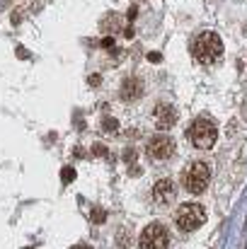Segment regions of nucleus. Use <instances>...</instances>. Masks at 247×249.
Masks as SVG:
<instances>
[{"instance_id":"2","label":"nucleus","mask_w":247,"mask_h":249,"mask_svg":"<svg viewBox=\"0 0 247 249\" xmlns=\"http://www.w3.org/2000/svg\"><path fill=\"white\" fill-rule=\"evenodd\" d=\"M174 223H177V228L184 230V232L199 230V228L206 223V211H204V206H199V203H184V206H179V211H177V215H174Z\"/></svg>"},{"instance_id":"11","label":"nucleus","mask_w":247,"mask_h":249,"mask_svg":"<svg viewBox=\"0 0 247 249\" xmlns=\"http://www.w3.org/2000/svg\"><path fill=\"white\" fill-rule=\"evenodd\" d=\"M102 126H104L107 131H116V128H119V124H116L114 119H104V124H102Z\"/></svg>"},{"instance_id":"6","label":"nucleus","mask_w":247,"mask_h":249,"mask_svg":"<svg viewBox=\"0 0 247 249\" xmlns=\"http://www.w3.org/2000/svg\"><path fill=\"white\" fill-rule=\"evenodd\" d=\"M146 150H148V155H151L153 160H167V158L174 155V141H172L170 136H163V133H160V136H155V138L148 141Z\"/></svg>"},{"instance_id":"13","label":"nucleus","mask_w":247,"mask_h":249,"mask_svg":"<svg viewBox=\"0 0 247 249\" xmlns=\"http://www.w3.org/2000/svg\"><path fill=\"white\" fill-rule=\"evenodd\" d=\"M148 58H151L153 63H158V61H160V53H148Z\"/></svg>"},{"instance_id":"8","label":"nucleus","mask_w":247,"mask_h":249,"mask_svg":"<svg viewBox=\"0 0 247 249\" xmlns=\"http://www.w3.org/2000/svg\"><path fill=\"white\" fill-rule=\"evenodd\" d=\"M153 198H155L158 203H170V201L174 198V184H172L170 179L155 181V186H153Z\"/></svg>"},{"instance_id":"4","label":"nucleus","mask_w":247,"mask_h":249,"mask_svg":"<svg viewBox=\"0 0 247 249\" xmlns=\"http://www.w3.org/2000/svg\"><path fill=\"white\" fill-rule=\"evenodd\" d=\"M189 138H191V143H194L196 148L209 150V148L216 143V138H218V128H216V124L209 121V119H196V121L189 126Z\"/></svg>"},{"instance_id":"10","label":"nucleus","mask_w":247,"mask_h":249,"mask_svg":"<svg viewBox=\"0 0 247 249\" xmlns=\"http://www.w3.org/2000/svg\"><path fill=\"white\" fill-rule=\"evenodd\" d=\"M73 177H76V169H73V167H63V174H61L63 184H68V181H71Z\"/></svg>"},{"instance_id":"5","label":"nucleus","mask_w":247,"mask_h":249,"mask_svg":"<svg viewBox=\"0 0 247 249\" xmlns=\"http://www.w3.org/2000/svg\"><path fill=\"white\" fill-rule=\"evenodd\" d=\"M141 249H167L170 245V235L160 223H151L143 232H141V240H138Z\"/></svg>"},{"instance_id":"3","label":"nucleus","mask_w":247,"mask_h":249,"mask_svg":"<svg viewBox=\"0 0 247 249\" xmlns=\"http://www.w3.org/2000/svg\"><path fill=\"white\" fill-rule=\"evenodd\" d=\"M209 179H211V169L204 162H191V165L184 169L182 174V186L189 191V194H201L206 186H209Z\"/></svg>"},{"instance_id":"9","label":"nucleus","mask_w":247,"mask_h":249,"mask_svg":"<svg viewBox=\"0 0 247 249\" xmlns=\"http://www.w3.org/2000/svg\"><path fill=\"white\" fill-rule=\"evenodd\" d=\"M141 92H143V85H141L138 78H129V80L124 83V87H121V97H124V99H136Z\"/></svg>"},{"instance_id":"7","label":"nucleus","mask_w":247,"mask_h":249,"mask_svg":"<svg viewBox=\"0 0 247 249\" xmlns=\"http://www.w3.org/2000/svg\"><path fill=\"white\" fill-rule=\"evenodd\" d=\"M153 121H155V126H158L160 131L172 128L174 121H177V111H174V107H170V104H158L155 111H153Z\"/></svg>"},{"instance_id":"12","label":"nucleus","mask_w":247,"mask_h":249,"mask_svg":"<svg viewBox=\"0 0 247 249\" xmlns=\"http://www.w3.org/2000/svg\"><path fill=\"white\" fill-rule=\"evenodd\" d=\"M95 220H97V223H102V220H104V213H102V211H99V208H97V211H95Z\"/></svg>"},{"instance_id":"14","label":"nucleus","mask_w":247,"mask_h":249,"mask_svg":"<svg viewBox=\"0 0 247 249\" xmlns=\"http://www.w3.org/2000/svg\"><path fill=\"white\" fill-rule=\"evenodd\" d=\"M73 249H90V247H73Z\"/></svg>"},{"instance_id":"1","label":"nucleus","mask_w":247,"mask_h":249,"mask_svg":"<svg viewBox=\"0 0 247 249\" xmlns=\"http://www.w3.org/2000/svg\"><path fill=\"white\" fill-rule=\"evenodd\" d=\"M191 53L199 63H216L223 56V41L218 34L213 32H201L196 34V39L191 41Z\"/></svg>"}]
</instances>
